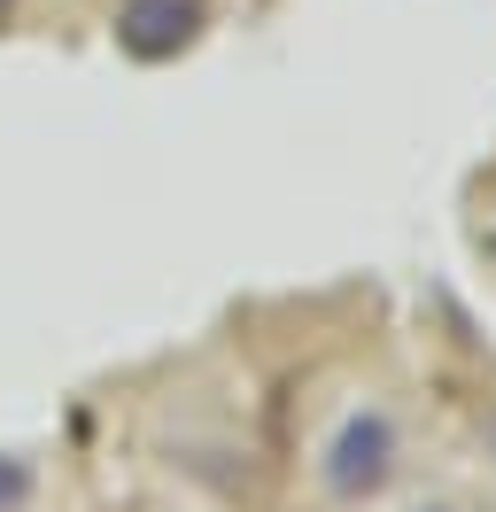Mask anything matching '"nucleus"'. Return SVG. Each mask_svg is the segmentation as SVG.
<instances>
[{
	"mask_svg": "<svg viewBox=\"0 0 496 512\" xmlns=\"http://www.w3.org/2000/svg\"><path fill=\"white\" fill-rule=\"evenodd\" d=\"M388 458H396V427H388V412H357V419H349V427L334 435L326 481H334L341 497H365L372 481L388 474Z\"/></svg>",
	"mask_w": 496,
	"mask_h": 512,
	"instance_id": "obj_1",
	"label": "nucleus"
},
{
	"mask_svg": "<svg viewBox=\"0 0 496 512\" xmlns=\"http://www.w3.org/2000/svg\"><path fill=\"white\" fill-rule=\"evenodd\" d=\"M194 39V0H124L117 16V47L140 55V63H163Z\"/></svg>",
	"mask_w": 496,
	"mask_h": 512,
	"instance_id": "obj_2",
	"label": "nucleus"
},
{
	"mask_svg": "<svg viewBox=\"0 0 496 512\" xmlns=\"http://www.w3.org/2000/svg\"><path fill=\"white\" fill-rule=\"evenodd\" d=\"M24 497H31V474L16 466V458H0V512H8V505H24Z\"/></svg>",
	"mask_w": 496,
	"mask_h": 512,
	"instance_id": "obj_3",
	"label": "nucleus"
}]
</instances>
